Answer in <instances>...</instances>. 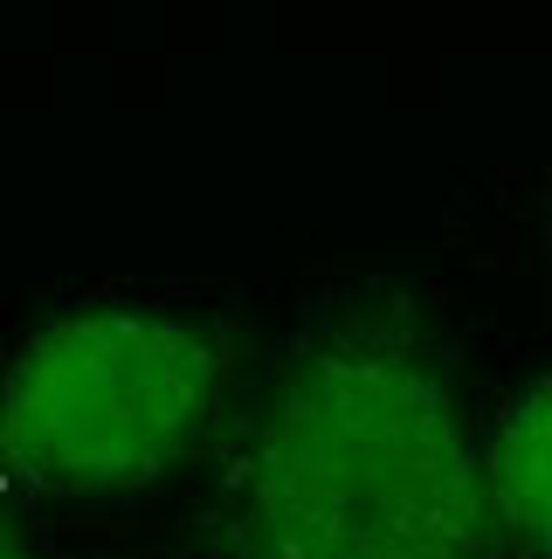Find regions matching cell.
<instances>
[{"instance_id": "cell-2", "label": "cell", "mask_w": 552, "mask_h": 559, "mask_svg": "<svg viewBox=\"0 0 552 559\" xmlns=\"http://www.w3.org/2000/svg\"><path fill=\"white\" fill-rule=\"evenodd\" d=\"M215 346L166 311L91 305L41 325L0 380V469L56 498L145 490L201 442Z\"/></svg>"}, {"instance_id": "cell-1", "label": "cell", "mask_w": 552, "mask_h": 559, "mask_svg": "<svg viewBox=\"0 0 552 559\" xmlns=\"http://www.w3.org/2000/svg\"><path fill=\"white\" fill-rule=\"evenodd\" d=\"M242 525L263 559H477L483 477L408 346L338 338L256 421Z\"/></svg>"}, {"instance_id": "cell-4", "label": "cell", "mask_w": 552, "mask_h": 559, "mask_svg": "<svg viewBox=\"0 0 552 559\" xmlns=\"http://www.w3.org/2000/svg\"><path fill=\"white\" fill-rule=\"evenodd\" d=\"M0 559H28V552L14 546V532H8V525H0Z\"/></svg>"}, {"instance_id": "cell-3", "label": "cell", "mask_w": 552, "mask_h": 559, "mask_svg": "<svg viewBox=\"0 0 552 559\" xmlns=\"http://www.w3.org/2000/svg\"><path fill=\"white\" fill-rule=\"evenodd\" d=\"M491 498L504 525L552 559V373L504 407L491 442Z\"/></svg>"}]
</instances>
